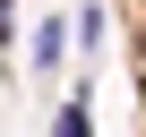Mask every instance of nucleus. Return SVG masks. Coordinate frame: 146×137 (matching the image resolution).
<instances>
[{
    "label": "nucleus",
    "mask_w": 146,
    "mask_h": 137,
    "mask_svg": "<svg viewBox=\"0 0 146 137\" xmlns=\"http://www.w3.org/2000/svg\"><path fill=\"white\" fill-rule=\"evenodd\" d=\"M60 43H69V26L43 17V26H35V68H60Z\"/></svg>",
    "instance_id": "f257e3e1"
},
{
    "label": "nucleus",
    "mask_w": 146,
    "mask_h": 137,
    "mask_svg": "<svg viewBox=\"0 0 146 137\" xmlns=\"http://www.w3.org/2000/svg\"><path fill=\"white\" fill-rule=\"evenodd\" d=\"M52 137H95V120H86V94H69V103H60V120H52Z\"/></svg>",
    "instance_id": "f03ea898"
},
{
    "label": "nucleus",
    "mask_w": 146,
    "mask_h": 137,
    "mask_svg": "<svg viewBox=\"0 0 146 137\" xmlns=\"http://www.w3.org/2000/svg\"><path fill=\"white\" fill-rule=\"evenodd\" d=\"M0 34H9V0H0Z\"/></svg>",
    "instance_id": "7ed1b4c3"
}]
</instances>
